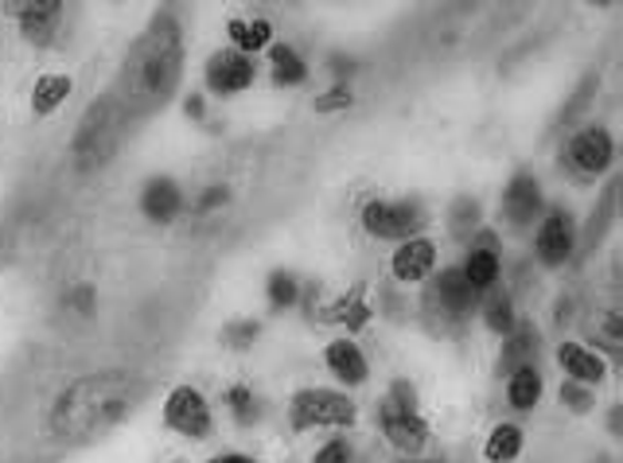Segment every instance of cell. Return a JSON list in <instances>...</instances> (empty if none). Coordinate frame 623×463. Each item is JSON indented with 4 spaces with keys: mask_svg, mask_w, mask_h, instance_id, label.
Masks as SVG:
<instances>
[{
    "mask_svg": "<svg viewBox=\"0 0 623 463\" xmlns=\"http://www.w3.org/2000/svg\"><path fill=\"white\" fill-rule=\"evenodd\" d=\"M71 90H74L71 74H43V79H35V86H32V113H35V117H51V113H55L59 105L71 97Z\"/></svg>",
    "mask_w": 623,
    "mask_h": 463,
    "instance_id": "23",
    "label": "cell"
},
{
    "mask_svg": "<svg viewBox=\"0 0 623 463\" xmlns=\"http://www.w3.org/2000/svg\"><path fill=\"white\" fill-rule=\"evenodd\" d=\"M300 296H304V288H300V280H296V272H288V269L269 272V280H265V300H269L277 312L300 303Z\"/></svg>",
    "mask_w": 623,
    "mask_h": 463,
    "instance_id": "26",
    "label": "cell"
},
{
    "mask_svg": "<svg viewBox=\"0 0 623 463\" xmlns=\"http://www.w3.org/2000/svg\"><path fill=\"white\" fill-rule=\"evenodd\" d=\"M288 421L296 432H312V429H351L359 421V405H355L347 393L339 390H296L288 401Z\"/></svg>",
    "mask_w": 623,
    "mask_h": 463,
    "instance_id": "5",
    "label": "cell"
},
{
    "mask_svg": "<svg viewBox=\"0 0 623 463\" xmlns=\"http://www.w3.org/2000/svg\"><path fill=\"white\" fill-rule=\"evenodd\" d=\"M527 447V432L519 429L514 421H499L496 429L488 432L483 440V460L488 463H514Z\"/></svg>",
    "mask_w": 623,
    "mask_h": 463,
    "instance_id": "22",
    "label": "cell"
},
{
    "mask_svg": "<svg viewBox=\"0 0 623 463\" xmlns=\"http://www.w3.org/2000/svg\"><path fill=\"white\" fill-rule=\"evenodd\" d=\"M596 336L607 339V354H620V316H615V312L600 316L596 328H592V339H596Z\"/></svg>",
    "mask_w": 623,
    "mask_h": 463,
    "instance_id": "34",
    "label": "cell"
},
{
    "mask_svg": "<svg viewBox=\"0 0 623 463\" xmlns=\"http://www.w3.org/2000/svg\"><path fill=\"white\" fill-rule=\"evenodd\" d=\"M184 192H180V184L176 179H168V176H156V179H149L144 184V192H141V210H144V218L149 223H156V226H168V223H176L180 215H184Z\"/></svg>",
    "mask_w": 623,
    "mask_h": 463,
    "instance_id": "15",
    "label": "cell"
},
{
    "mask_svg": "<svg viewBox=\"0 0 623 463\" xmlns=\"http://www.w3.org/2000/svg\"><path fill=\"white\" fill-rule=\"evenodd\" d=\"M542 393H545V378H542V370H538L534 362H527V367H519V370H511V374H507V405L519 409V413L538 409Z\"/></svg>",
    "mask_w": 623,
    "mask_h": 463,
    "instance_id": "20",
    "label": "cell"
},
{
    "mask_svg": "<svg viewBox=\"0 0 623 463\" xmlns=\"http://www.w3.org/2000/svg\"><path fill=\"white\" fill-rule=\"evenodd\" d=\"M67 308H74V312H82V316L94 312V285H74L71 292H67Z\"/></svg>",
    "mask_w": 623,
    "mask_h": 463,
    "instance_id": "35",
    "label": "cell"
},
{
    "mask_svg": "<svg viewBox=\"0 0 623 463\" xmlns=\"http://www.w3.org/2000/svg\"><path fill=\"white\" fill-rule=\"evenodd\" d=\"M530 347H538V331L522 328V323H519V328L503 339V362H499V367H507V374H511V370H519V367H527Z\"/></svg>",
    "mask_w": 623,
    "mask_h": 463,
    "instance_id": "27",
    "label": "cell"
},
{
    "mask_svg": "<svg viewBox=\"0 0 623 463\" xmlns=\"http://www.w3.org/2000/svg\"><path fill=\"white\" fill-rule=\"evenodd\" d=\"M432 300H437L440 312L452 316V320H463V316L476 308V292H472V285L463 280L460 269H440V277L432 280Z\"/></svg>",
    "mask_w": 623,
    "mask_h": 463,
    "instance_id": "18",
    "label": "cell"
},
{
    "mask_svg": "<svg viewBox=\"0 0 623 463\" xmlns=\"http://www.w3.org/2000/svg\"><path fill=\"white\" fill-rule=\"evenodd\" d=\"M121 128H125V117H121L113 94L94 97L82 113L79 128H74L71 141V161L79 172H98L113 161V152L121 148Z\"/></svg>",
    "mask_w": 623,
    "mask_h": 463,
    "instance_id": "3",
    "label": "cell"
},
{
    "mask_svg": "<svg viewBox=\"0 0 623 463\" xmlns=\"http://www.w3.org/2000/svg\"><path fill=\"white\" fill-rule=\"evenodd\" d=\"M211 463H262V460H254V455H242V452H226V455H215Z\"/></svg>",
    "mask_w": 623,
    "mask_h": 463,
    "instance_id": "40",
    "label": "cell"
},
{
    "mask_svg": "<svg viewBox=\"0 0 623 463\" xmlns=\"http://www.w3.org/2000/svg\"><path fill=\"white\" fill-rule=\"evenodd\" d=\"M324 362H328V370L339 378L344 385H367L370 378V362L367 354H362V347L355 343L351 336H339L328 343V351H324Z\"/></svg>",
    "mask_w": 623,
    "mask_h": 463,
    "instance_id": "16",
    "label": "cell"
},
{
    "mask_svg": "<svg viewBox=\"0 0 623 463\" xmlns=\"http://www.w3.org/2000/svg\"><path fill=\"white\" fill-rule=\"evenodd\" d=\"M226 405H231L234 413L242 416V421H249V413L257 409L254 390H249V385H231V390H226Z\"/></svg>",
    "mask_w": 623,
    "mask_h": 463,
    "instance_id": "33",
    "label": "cell"
},
{
    "mask_svg": "<svg viewBox=\"0 0 623 463\" xmlns=\"http://www.w3.org/2000/svg\"><path fill=\"white\" fill-rule=\"evenodd\" d=\"M561 405L573 409L576 416L592 413V405H596V398H592L589 385H576V382H561Z\"/></svg>",
    "mask_w": 623,
    "mask_h": 463,
    "instance_id": "31",
    "label": "cell"
},
{
    "mask_svg": "<svg viewBox=\"0 0 623 463\" xmlns=\"http://www.w3.org/2000/svg\"><path fill=\"white\" fill-rule=\"evenodd\" d=\"M359 218H362V230L378 241H409L429 223V215H425V207L417 199H401V203L370 199Z\"/></svg>",
    "mask_w": 623,
    "mask_h": 463,
    "instance_id": "6",
    "label": "cell"
},
{
    "mask_svg": "<svg viewBox=\"0 0 623 463\" xmlns=\"http://www.w3.org/2000/svg\"><path fill=\"white\" fill-rule=\"evenodd\" d=\"M257 336H262V323L257 320H231L223 328V343L231 347V351H249V347L257 343Z\"/></svg>",
    "mask_w": 623,
    "mask_h": 463,
    "instance_id": "29",
    "label": "cell"
},
{
    "mask_svg": "<svg viewBox=\"0 0 623 463\" xmlns=\"http://www.w3.org/2000/svg\"><path fill=\"white\" fill-rule=\"evenodd\" d=\"M184 113H187L192 121H203V117H207V102H203V94H187V97H184Z\"/></svg>",
    "mask_w": 623,
    "mask_h": 463,
    "instance_id": "39",
    "label": "cell"
},
{
    "mask_svg": "<svg viewBox=\"0 0 623 463\" xmlns=\"http://www.w3.org/2000/svg\"><path fill=\"white\" fill-rule=\"evenodd\" d=\"M390 272L398 285H421V280H429L437 272V241L425 238V234L398 241V249L390 257Z\"/></svg>",
    "mask_w": 623,
    "mask_h": 463,
    "instance_id": "11",
    "label": "cell"
},
{
    "mask_svg": "<svg viewBox=\"0 0 623 463\" xmlns=\"http://www.w3.org/2000/svg\"><path fill=\"white\" fill-rule=\"evenodd\" d=\"M615 207H620V179H607V187L600 192V203L592 207L589 238H584V246H596V241L604 238L607 226H612V218H615Z\"/></svg>",
    "mask_w": 623,
    "mask_h": 463,
    "instance_id": "25",
    "label": "cell"
},
{
    "mask_svg": "<svg viewBox=\"0 0 623 463\" xmlns=\"http://www.w3.org/2000/svg\"><path fill=\"white\" fill-rule=\"evenodd\" d=\"M141 398V382L129 370H94L67 385L51 405V432L67 444H90L129 416Z\"/></svg>",
    "mask_w": 623,
    "mask_h": 463,
    "instance_id": "2",
    "label": "cell"
},
{
    "mask_svg": "<svg viewBox=\"0 0 623 463\" xmlns=\"http://www.w3.org/2000/svg\"><path fill=\"white\" fill-rule=\"evenodd\" d=\"M226 40H231V48L238 51V55L254 59L257 51L273 48V20H265V17H254V20L234 17L231 24H226Z\"/></svg>",
    "mask_w": 623,
    "mask_h": 463,
    "instance_id": "19",
    "label": "cell"
},
{
    "mask_svg": "<svg viewBox=\"0 0 623 463\" xmlns=\"http://www.w3.org/2000/svg\"><path fill=\"white\" fill-rule=\"evenodd\" d=\"M558 367L565 370L569 382L576 385H589V390H596V385L607 382V362L600 351H592L589 343H561L558 347Z\"/></svg>",
    "mask_w": 623,
    "mask_h": 463,
    "instance_id": "14",
    "label": "cell"
},
{
    "mask_svg": "<svg viewBox=\"0 0 623 463\" xmlns=\"http://www.w3.org/2000/svg\"><path fill=\"white\" fill-rule=\"evenodd\" d=\"M63 0H9V4H0V12L17 17L20 35L35 48H48L55 40L59 24H63Z\"/></svg>",
    "mask_w": 623,
    "mask_h": 463,
    "instance_id": "10",
    "label": "cell"
},
{
    "mask_svg": "<svg viewBox=\"0 0 623 463\" xmlns=\"http://www.w3.org/2000/svg\"><path fill=\"white\" fill-rule=\"evenodd\" d=\"M164 424L187 440H203L215 429V413H211V401L195 385H176L164 401Z\"/></svg>",
    "mask_w": 623,
    "mask_h": 463,
    "instance_id": "9",
    "label": "cell"
},
{
    "mask_svg": "<svg viewBox=\"0 0 623 463\" xmlns=\"http://www.w3.org/2000/svg\"><path fill=\"white\" fill-rule=\"evenodd\" d=\"M351 460H355V452H351V444H347L344 436L328 440L320 452L312 455V463H351Z\"/></svg>",
    "mask_w": 623,
    "mask_h": 463,
    "instance_id": "32",
    "label": "cell"
},
{
    "mask_svg": "<svg viewBox=\"0 0 623 463\" xmlns=\"http://www.w3.org/2000/svg\"><path fill=\"white\" fill-rule=\"evenodd\" d=\"M483 323H488L491 336H511L519 328V316H514V300L511 296H491L488 308H483Z\"/></svg>",
    "mask_w": 623,
    "mask_h": 463,
    "instance_id": "28",
    "label": "cell"
},
{
    "mask_svg": "<svg viewBox=\"0 0 623 463\" xmlns=\"http://www.w3.org/2000/svg\"><path fill=\"white\" fill-rule=\"evenodd\" d=\"M476 218H480V207H476L472 199H460V203L452 207V226H456V230H463L468 223L476 226Z\"/></svg>",
    "mask_w": 623,
    "mask_h": 463,
    "instance_id": "36",
    "label": "cell"
},
{
    "mask_svg": "<svg viewBox=\"0 0 623 463\" xmlns=\"http://www.w3.org/2000/svg\"><path fill=\"white\" fill-rule=\"evenodd\" d=\"M607 413H612V416H607V429L620 432V409H607Z\"/></svg>",
    "mask_w": 623,
    "mask_h": 463,
    "instance_id": "42",
    "label": "cell"
},
{
    "mask_svg": "<svg viewBox=\"0 0 623 463\" xmlns=\"http://www.w3.org/2000/svg\"><path fill=\"white\" fill-rule=\"evenodd\" d=\"M370 320H375V308H370L367 285H362V280L347 288L336 303H328V312H324V323H339V328H347V336H359Z\"/></svg>",
    "mask_w": 623,
    "mask_h": 463,
    "instance_id": "17",
    "label": "cell"
},
{
    "mask_svg": "<svg viewBox=\"0 0 623 463\" xmlns=\"http://www.w3.org/2000/svg\"><path fill=\"white\" fill-rule=\"evenodd\" d=\"M269 63H273V82H277V86H300V82H308V63H304L293 43H273Z\"/></svg>",
    "mask_w": 623,
    "mask_h": 463,
    "instance_id": "24",
    "label": "cell"
},
{
    "mask_svg": "<svg viewBox=\"0 0 623 463\" xmlns=\"http://www.w3.org/2000/svg\"><path fill=\"white\" fill-rule=\"evenodd\" d=\"M460 272H463V280L472 285V292L480 296L499 285V277H503V261H499V254L491 246H476V249H468Z\"/></svg>",
    "mask_w": 623,
    "mask_h": 463,
    "instance_id": "21",
    "label": "cell"
},
{
    "mask_svg": "<svg viewBox=\"0 0 623 463\" xmlns=\"http://www.w3.org/2000/svg\"><path fill=\"white\" fill-rule=\"evenodd\" d=\"M398 463H440V460H421V455H417V460H398Z\"/></svg>",
    "mask_w": 623,
    "mask_h": 463,
    "instance_id": "43",
    "label": "cell"
},
{
    "mask_svg": "<svg viewBox=\"0 0 623 463\" xmlns=\"http://www.w3.org/2000/svg\"><path fill=\"white\" fill-rule=\"evenodd\" d=\"M254 59L238 55L234 48H223L207 59V86L211 94L226 97V94H242V90L254 86Z\"/></svg>",
    "mask_w": 623,
    "mask_h": 463,
    "instance_id": "13",
    "label": "cell"
},
{
    "mask_svg": "<svg viewBox=\"0 0 623 463\" xmlns=\"http://www.w3.org/2000/svg\"><path fill=\"white\" fill-rule=\"evenodd\" d=\"M576 246H581V226H576L573 210L553 207V210H545V215L538 218L534 254H538V261H542L545 269H558V265H565L569 257L576 254Z\"/></svg>",
    "mask_w": 623,
    "mask_h": 463,
    "instance_id": "7",
    "label": "cell"
},
{
    "mask_svg": "<svg viewBox=\"0 0 623 463\" xmlns=\"http://www.w3.org/2000/svg\"><path fill=\"white\" fill-rule=\"evenodd\" d=\"M351 102H355L351 86H347V82H336V86L324 90V94L312 102V110L316 113H339V110H351Z\"/></svg>",
    "mask_w": 623,
    "mask_h": 463,
    "instance_id": "30",
    "label": "cell"
},
{
    "mask_svg": "<svg viewBox=\"0 0 623 463\" xmlns=\"http://www.w3.org/2000/svg\"><path fill=\"white\" fill-rule=\"evenodd\" d=\"M4 261H9V234L0 230V265H4Z\"/></svg>",
    "mask_w": 623,
    "mask_h": 463,
    "instance_id": "41",
    "label": "cell"
},
{
    "mask_svg": "<svg viewBox=\"0 0 623 463\" xmlns=\"http://www.w3.org/2000/svg\"><path fill=\"white\" fill-rule=\"evenodd\" d=\"M180 79H184V28L172 12H156L121 63L113 102L125 121L149 117L176 97Z\"/></svg>",
    "mask_w": 623,
    "mask_h": 463,
    "instance_id": "1",
    "label": "cell"
},
{
    "mask_svg": "<svg viewBox=\"0 0 623 463\" xmlns=\"http://www.w3.org/2000/svg\"><path fill=\"white\" fill-rule=\"evenodd\" d=\"M172 463H187V460H172Z\"/></svg>",
    "mask_w": 623,
    "mask_h": 463,
    "instance_id": "44",
    "label": "cell"
},
{
    "mask_svg": "<svg viewBox=\"0 0 623 463\" xmlns=\"http://www.w3.org/2000/svg\"><path fill=\"white\" fill-rule=\"evenodd\" d=\"M503 218L511 226H530L538 223V218L545 215V195H542V184H538L530 172H519V176H511V184L503 187Z\"/></svg>",
    "mask_w": 623,
    "mask_h": 463,
    "instance_id": "12",
    "label": "cell"
},
{
    "mask_svg": "<svg viewBox=\"0 0 623 463\" xmlns=\"http://www.w3.org/2000/svg\"><path fill=\"white\" fill-rule=\"evenodd\" d=\"M378 424H382V436L390 440L394 452H401V460H417L429 444V421L421 416V401H417L413 382L406 378H394L390 393L378 405Z\"/></svg>",
    "mask_w": 623,
    "mask_h": 463,
    "instance_id": "4",
    "label": "cell"
},
{
    "mask_svg": "<svg viewBox=\"0 0 623 463\" xmlns=\"http://www.w3.org/2000/svg\"><path fill=\"white\" fill-rule=\"evenodd\" d=\"M226 199H231V187H207V192H203L200 195V199H195V210H200V215H203V210H215L218 207V203H226Z\"/></svg>",
    "mask_w": 623,
    "mask_h": 463,
    "instance_id": "37",
    "label": "cell"
},
{
    "mask_svg": "<svg viewBox=\"0 0 623 463\" xmlns=\"http://www.w3.org/2000/svg\"><path fill=\"white\" fill-rule=\"evenodd\" d=\"M331 74H336V79H344V74H347V79H351V74L355 71H359V63H355V59L351 55H331Z\"/></svg>",
    "mask_w": 623,
    "mask_h": 463,
    "instance_id": "38",
    "label": "cell"
},
{
    "mask_svg": "<svg viewBox=\"0 0 623 463\" xmlns=\"http://www.w3.org/2000/svg\"><path fill=\"white\" fill-rule=\"evenodd\" d=\"M565 161L573 168V176L596 179L612 172L615 161V141L604 125H584L581 133H573V141L565 144Z\"/></svg>",
    "mask_w": 623,
    "mask_h": 463,
    "instance_id": "8",
    "label": "cell"
}]
</instances>
